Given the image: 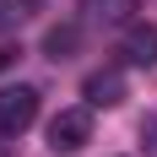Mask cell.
<instances>
[{
  "mask_svg": "<svg viewBox=\"0 0 157 157\" xmlns=\"http://www.w3.org/2000/svg\"><path fill=\"white\" fill-rule=\"evenodd\" d=\"M44 0H0V27H16V22H27Z\"/></svg>",
  "mask_w": 157,
  "mask_h": 157,
  "instance_id": "52a82bcc",
  "label": "cell"
},
{
  "mask_svg": "<svg viewBox=\"0 0 157 157\" xmlns=\"http://www.w3.org/2000/svg\"><path fill=\"white\" fill-rule=\"evenodd\" d=\"M81 98H87V109H114V103H125V76L119 71H92Z\"/></svg>",
  "mask_w": 157,
  "mask_h": 157,
  "instance_id": "277c9868",
  "label": "cell"
},
{
  "mask_svg": "<svg viewBox=\"0 0 157 157\" xmlns=\"http://www.w3.org/2000/svg\"><path fill=\"white\" fill-rule=\"evenodd\" d=\"M119 54H125L130 65H157V22H130Z\"/></svg>",
  "mask_w": 157,
  "mask_h": 157,
  "instance_id": "5b68a950",
  "label": "cell"
},
{
  "mask_svg": "<svg viewBox=\"0 0 157 157\" xmlns=\"http://www.w3.org/2000/svg\"><path fill=\"white\" fill-rule=\"evenodd\" d=\"M76 44H81V27H76V22H60V27L44 33V54H49V60H71Z\"/></svg>",
  "mask_w": 157,
  "mask_h": 157,
  "instance_id": "8992f818",
  "label": "cell"
},
{
  "mask_svg": "<svg viewBox=\"0 0 157 157\" xmlns=\"http://www.w3.org/2000/svg\"><path fill=\"white\" fill-rule=\"evenodd\" d=\"M92 141V109H60L49 119V146L54 152H81Z\"/></svg>",
  "mask_w": 157,
  "mask_h": 157,
  "instance_id": "6da1fadb",
  "label": "cell"
},
{
  "mask_svg": "<svg viewBox=\"0 0 157 157\" xmlns=\"http://www.w3.org/2000/svg\"><path fill=\"white\" fill-rule=\"evenodd\" d=\"M16 60H22V44H0V71H11Z\"/></svg>",
  "mask_w": 157,
  "mask_h": 157,
  "instance_id": "9c48e42d",
  "label": "cell"
},
{
  "mask_svg": "<svg viewBox=\"0 0 157 157\" xmlns=\"http://www.w3.org/2000/svg\"><path fill=\"white\" fill-rule=\"evenodd\" d=\"M76 6H81V22L92 27H130L141 11V0H76Z\"/></svg>",
  "mask_w": 157,
  "mask_h": 157,
  "instance_id": "3957f363",
  "label": "cell"
},
{
  "mask_svg": "<svg viewBox=\"0 0 157 157\" xmlns=\"http://www.w3.org/2000/svg\"><path fill=\"white\" fill-rule=\"evenodd\" d=\"M141 146H146V157H157V114L141 119Z\"/></svg>",
  "mask_w": 157,
  "mask_h": 157,
  "instance_id": "ba28073f",
  "label": "cell"
},
{
  "mask_svg": "<svg viewBox=\"0 0 157 157\" xmlns=\"http://www.w3.org/2000/svg\"><path fill=\"white\" fill-rule=\"evenodd\" d=\"M38 119V87H0V130L22 136Z\"/></svg>",
  "mask_w": 157,
  "mask_h": 157,
  "instance_id": "7a4b0ae2",
  "label": "cell"
}]
</instances>
